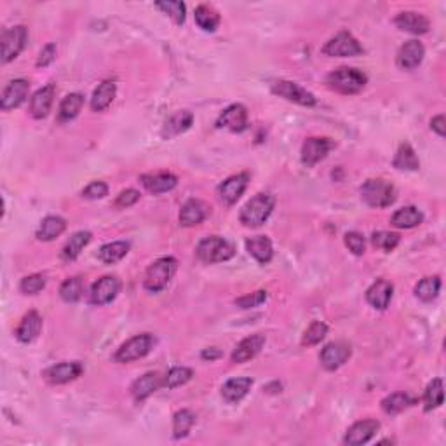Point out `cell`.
Masks as SVG:
<instances>
[{"label": "cell", "mask_w": 446, "mask_h": 446, "mask_svg": "<svg viewBox=\"0 0 446 446\" xmlns=\"http://www.w3.org/2000/svg\"><path fill=\"white\" fill-rule=\"evenodd\" d=\"M42 331V318L37 310H30L29 314L23 315L21 323L16 328V338L21 343H31Z\"/></svg>", "instance_id": "cell-26"}, {"label": "cell", "mask_w": 446, "mask_h": 446, "mask_svg": "<svg viewBox=\"0 0 446 446\" xmlns=\"http://www.w3.org/2000/svg\"><path fill=\"white\" fill-rule=\"evenodd\" d=\"M353 356V347L347 342H330L323 347L321 354H319V361H321L323 368L328 372H335V370L342 368L347 361Z\"/></svg>", "instance_id": "cell-11"}, {"label": "cell", "mask_w": 446, "mask_h": 446, "mask_svg": "<svg viewBox=\"0 0 446 446\" xmlns=\"http://www.w3.org/2000/svg\"><path fill=\"white\" fill-rule=\"evenodd\" d=\"M253 387V378L250 377H238L230 378L222 385V397L230 405L243 401L248 396V392Z\"/></svg>", "instance_id": "cell-27"}, {"label": "cell", "mask_w": 446, "mask_h": 446, "mask_svg": "<svg viewBox=\"0 0 446 446\" xmlns=\"http://www.w3.org/2000/svg\"><path fill=\"white\" fill-rule=\"evenodd\" d=\"M56 53H58V47L54 42H49V44H46L44 47H42L41 54H39V58H37L39 69H46V66H49L51 63L56 60Z\"/></svg>", "instance_id": "cell-52"}, {"label": "cell", "mask_w": 446, "mask_h": 446, "mask_svg": "<svg viewBox=\"0 0 446 446\" xmlns=\"http://www.w3.org/2000/svg\"><path fill=\"white\" fill-rule=\"evenodd\" d=\"M193 377V370L187 368V366H173L168 373L164 375V382L163 387L166 389H176V387H181L192 380Z\"/></svg>", "instance_id": "cell-42"}, {"label": "cell", "mask_w": 446, "mask_h": 446, "mask_svg": "<svg viewBox=\"0 0 446 446\" xmlns=\"http://www.w3.org/2000/svg\"><path fill=\"white\" fill-rule=\"evenodd\" d=\"M400 240H401L400 234H396V232L378 230L372 234V244L377 248V250L384 251V253H390V251L396 250Z\"/></svg>", "instance_id": "cell-44"}, {"label": "cell", "mask_w": 446, "mask_h": 446, "mask_svg": "<svg viewBox=\"0 0 446 446\" xmlns=\"http://www.w3.org/2000/svg\"><path fill=\"white\" fill-rule=\"evenodd\" d=\"M209 208L201 199H188L180 209V225L181 227H196L208 218Z\"/></svg>", "instance_id": "cell-25"}, {"label": "cell", "mask_w": 446, "mask_h": 446, "mask_svg": "<svg viewBox=\"0 0 446 446\" xmlns=\"http://www.w3.org/2000/svg\"><path fill=\"white\" fill-rule=\"evenodd\" d=\"M272 93L275 96L283 98V100L291 101V103H297L300 106H314L318 105V98L314 96L310 91L297 84V82L291 81H275L272 84Z\"/></svg>", "instance_id": "cell-9"}, {"label": "cell", "mask_w": 446, "mask_h": 446, "mask_svg": "<svg viewBox=\"0 0 446 446\" xmlns=\"http://www.w3.org/2000/svg\"><path fill=\"white\" fill-rule=\"evenodd\" d=\"M422 222H424V215H422L420 209L415 206L401 208V209H397L392 216H390V225L396 228H405V230H408V228H415Z\"/></svg>", "instance_id": "cell-33"}, {"label": "cell", "mask_w": 446, "mask_h": 446, "mask_svg": "<svg viewBox=\"0 0 446 446\" xmlns=\"http://www.w3.org/2000/svg\"><path fill=\"white\" fill-rule=\"evenodd\" d=\"M121 291V281L116 275H103L91 286L89 302L93 305H106L113 302Z\"/></svg>", "instance_id": "cell-14"}, {"label": "cell", "mask_w": 446, "mask_h": 446, "mask_svg": "<svg viewBox=\"0 0 446 446\" xmlns=\"http://www.w3.org/2000/svg\"><path fill=\"white\" fill-rule=\"evenodd\" d=\"M248 183H250V173H238L228 178H225L222 183L218 185V196L220 201L227 206H234L235 203L243 197L246 192Z\"/></svg>", "instance_id": "cell-12"}, {"label": "cell", "mask_w": 446, "mask_h": 446, "mask_svg": "<svg viewBox=\"0 0 446 446\" xmlns=\"http://www.w3.org/2000/svg\"><path fill=\"white\" fill-rule=\"evenodd\" d=\"M343 243H345V246L349 248V251L353 255H356V256L365 255V251H366V239H365V235L359 234V232H356V230L347 232L345 238H343Z\"/></svg>", "instance_id": "cell-49"}, {"label": "cell", "mask_w": 446, "mask_h": 446, "mask_svg": "<svg viewBox=\"0 0 446 446\" xmlns=\"http://www.w3.org/2000/svg\"><path fill=\"white\" fill-rule=\"evenodd\" d=\"M275 208V197L270 193L260 192L255 197H251L239 213V220L244 227L256 228L262 227L263 223L270 218L272 211Z\"/></svg>", "instance_id": "cell-1"}, {"label": "cell", "mask_w": 446, "mask_h": 446, "mask_svg": "<svg viewBox=\"0 0 446 446\" xmlns=\"http://www.w3.org/2000/svg\"><path fill=\"white\" fill-rule=\"evenodd\" d=\"M392 166L396 169H400V171H418L420 169V161H418L415 148L408 141L400 145L396 156H394Z\"/></svg>", "instance_id": "cell-34"}, {"label": "cell", "mask_w": 446, "mask_h": 446, "mask_svg": "<svg viewBox=\"0 0 446 446\" xmlns=\"http://www.w3.org/2000/svg\"><path fill=\"white\" fill-rule=\"evenodd\" d=\"M65 230H66L65 218L56 215H49L42 220L41 225H39L37 232H35V238L42 240V243H49V240L60 238Z\"/></svg>", "instance_id": "cell-31"}, {"label": "cell", "mask_w": 446, "mask_h": 446, "mask_svg": "<svg viewBox=\"0 0 446 446\" xmlns=\"http://www.w3.org/2000/svg\"><path fill=\"white\" fill-rule=\"evenodd\" d=\"M394 295L392 283L385 281V279H377L372 286L366 290V302L377 310H385L390 305V300Z\"/></svg>", "instance_id": "cell-24"}, {"label": "cell", "mask_w": 446, "mask_h": 446, "mask_svg": "<svg viewBox=\"0 0 446 446\" xmlns=\"http://www.w3.org/2000/svg\"><path fill=\"white\" fill-rule=\"evenodd\" d=\"M82 295H84V284L81 278H69L61 283L60 297L63 302L75 303L82 298Z\"/></svg>", "instance_id": "cell-43"}, {"label": "cell", "mask_w": 446, "mask_h": 446, "mask_svg": "<svg viewBox=\"0 0 446 446\" xmlns=\"http://www.w3.org/2000/svg\"><path fill=\"white\" fill-rule=\"evenodd\" d=\"M216 128L228 129L232 133H243L248 129V110L240 103H234L223 110L216 119Z\"/></svg>", "instance_id": "cell-15"}, {"label": "cell", "mask_w": 446, "mask_h": 446, "mask_svg": "<svg viewBox=\"0 0 446 446\" xmlns=\"http://www.w3.org/2000/svg\"><path fill=\"white\" fill-rule=\"evenodd\" d=\"M29 91H30V82L26 81V78H14V81H11L2 91L0 108H2L4 112H9V110L18 108V106L25 103V100L29 98Z\"/></svg>", "instance_id": "cell-16"}, {"label": "cell", "mask_w": 446, "mask_h": 446, "mask_svg": "<svg viewBox=\"0 0 446 446\" xmlns=\"http://www.w3.org/2000/svg\"><path fill=\"white\" fill-rule=\"evenodd\" d=\"M140 196L141 193L138 191H134V188H126V191H122L119 196L116 197V201H113V206H116L117 209L131 208L138 203V201H140Z\"/></svg>", "instance_id": "cell-51"}, {"label": "cell", "mask_w": 446, "mask_h": 446, "mask_svg": "<svg viewBox=\"0 0 446 446\" xmlns=\"http://www.w3.org/2000/svg\"><path fill=\"white\" fill-rule=\"evenodd\" d=\"M441 291V279L440 275H431V278H424L422 281L415 284V297L424 303H431L432 300L440 297Z\"/></svg>", "instance_id": "cell-40"}, {"label": "cell", "mask_w": 446, "mask_h": 446, "mask_svg": "<svg viewBox=\"0 0 446 446\" xmlns=\"http://www.w3.org/2000/svg\"><path fill=\"white\" fill-rule=\"evenodd\" d=\"M46 288V278L42 274H30L21 279L19 290L25 295H39Z\"/></svg>", "instance_id": "cell-47"}, {"label": "cell", "mask_w": 446, "mask_h": 446, "mask_svg": "<svg viewBox=\"0 0 446 446\" xmlns=\"http://www.w3.org/2000/svg\"><path fill=\"white\" fill-rule=\"evenodd\" d=\"M267 298H268L267 291L258 290V291H255V293L235 298V305H238L239 309H255V307H260L262 303H265Z\"/></svg>", "instance_id": "cell-48"}, {"label": "cell", "mask_w": 446, "mask_h": 446, "mask_svg": "<svg viewBox=\"0 0 446 446\" xmlns=\"http://www.w3.org/2000/svg\"><path fill=\"white\" fill-rule=\"evenodd\" d=\"M265 342H267L265 335H262V333L246 337L244 340H240L238 345H235L234 350H232V354H230L232 363H235V365H243V363H248V361H251V359H255L260 353H262Z\"/></svg>", "instance_id": "cell-18"}, {"label": "cell", "mask_w": 446, "mask_h": 446, "mask_svg": "<svg viewBox=\"0 0 446 446\" xmlns=\"http://www.w3.org/2000/svg\"><path fill=\"white\" fill-rule=\"evenodd\" d=\"M244 244H246L248 253L262 265H267L274 258V246H272V240L267 235H255V238L246 239Z\"/></svg>", "instance_id": "cell-29"}, {"label": "cell", "mask_w": 446, "mask_h": 446, "mask_svg": "<svg viewBox=\"0 0 446 446\" xmlns=\"http://www.w3.org/2000/svg\"><path fill=\"white\" fill-rule=\"evenodd\" d=\"M156 343L157 340L153 335L150 333L134 335V337L126 340L119 349H117V353L113 354V361L119 363V365H128V363L143 359L145 356H148V354L152 353Z\"/></svg>", "instance_id": "cell-5"}, {"label": "cell", "mask_w": 446, "mask_h": 446, "mask_svg": "<svg viewBox=\"0 0 446 446\" xmlns=\"http://www.w3.org/2000/svg\"><path fill=\"white\" fill-rule=\"evenodd\" d=\"M196 255L204 263H220L234 258L235 248L227 239L220 235H209L199 240L196 248Z\"/></svg>", "instance_id": "cell-6"}, {"label": "cell", "mask_w": 446, "mask_h": 446, "mask_svg": "<svg viewBox=\"0 0 446 446\" xmlns=\"http://www.w3.org/2000/svg\"><path fill=\"white\" fill-rule=\"evenodd\" d=\"M54 96H56V86L47 84L44 88L35 91L30 98V116L34 119H46L53 108Z\"/></svg>", "instance_id": "cell-20"}, {"label": "cell", "mask_w": 446, "mask_h": 446, "mask_svg": "<svg viewBox=\"0 0 446 446\" xmlns=\"http://www.w3.org/2000/svg\"><path fill=\"white\" fill-rule=\"evenodd\" d=\"M108 196V185L105 181H91L88 187L82 191V197L88 201H98Z\"/></svg>", "instance_id": "cell-50"}, {"label": "cell", "mask_w": 446, "mask_h": 446, "mask_svg": "<svg viewBox=\"0 0 446 446\" xmlns=\"http://www.w3.org/2000/svg\"><path fill=\"white\" fill-rule=\"evenodd\" d=\"M84 106V94L82 93H70L61 100L60 108H58V121L70 122L81 113Z\"/></svg>", "instance_id": "cell-37"}, {"label": "cell", "mask_w": 446, "mask_h": 446, "mask_svg": "<svg viewBox=\"0 0 446 446\" xmlns=\"http://www.w3.org/2000/svg\"><path fill=\"white\" fill-rule=\"evenodd\" d=\"M193 19H196V25L199 26L201 30L209 31V34L216 31V29L220 26V21H222L218 11H215L211 6H208V4H201V6L196 7V11H193Z\"/></svg>", "instance_id": "cell-36"}, {"label": "cell", "mask_w": 446, "mask_h": 446, "mask_svg": "<svg viewBox=\"0 0 446 446\" xmlns=\"http://www.w3.org/2000/svg\"><path fill=\"white\" fill-rule=\"evenodd\" d=\"M82 372H84V366L78 361H63L46 368L44 372H42V377H44V380L49 382V384L63 385L81 377Z\"/></svg>", "instance_id": "cell-13"}, {"label": "cell", "mask_w": 446, "mask_h": 446, "mask_svg": "<svg viewBox=\"0 0 446 446\" xmlns=\"http://www.w3.org/2000/svg\"><path fill=\"white\" fill-rule=\"evenodd\" d=\"M365 53L363 46L350 31L342 30L323 46V54L331 58H354Z\"/></svg>", "instance_id": "cell-7"}, {"label": "cell", "mask_w": 446, "mask_h": 446, "mask_svg": "<svg viewBox=\"0 0 446 446\" xmlns=\"http://www.w3.org/2000/svg\"><path fill=\"white\" fill-rule=\"evenodd\" d=\"M141 185L143 188L153 196H159V193L171 192L173 188L178 185V176H175L173 173H150V175H141L140 176Z\"/></svg>", "instance_id": "cell-23"}, {"label": "cell", "mask_w": 446, "mask_h": 446, "mask_svg": "<svg viewBox=\"0 0 446 446\" xmlns=\"http://www.w3.org/2000/svg\"><path fill=\"white\" fill-rule=\"evenodd\" d=\"M413 402H415V400H413L410 394L394 392V394H389V396H385L384 400H382L380 406L387 415H397V413L405 412V410H408L410 406H413Z\"/></svg>", "instance_id": "cell-41"}, {"label": "cell", "mask_w": 446, "mask_h": 446, "mask_svg": "<svg viewBox=\"0 0 446 446\" xmlns=\"http://www.w3.org/2000/svg\"><path fill=\"white\" fill-rule=\"evenodd\" d=\"M196 420L197 415L192 410L188 408L178 410V412L173 415V436H175V440H183V437H187L188 432L192 431Z\"/></svg>", "instance_id": "cell-38"}, {"label": "cell", "mask_w": 446, "mask_h": 446, "mask_svg": "<svg viewBox=\"0 0 446 446\" xmlns=\"http://www.w3.org/2000/svg\"><path fill=\"white\" fill-rule=\"evenodd\" d=\"M328 88H331L342 94H358L368 84V75L363 70L353 69V66H340L328 74L326 77Z\"/></svg>", "instance_id": "cell-3"}, {"label": "cell", "mask_w": 446, "mask_h": 446, "mask_svg": "<svg viewBox=\"0 0 446 446\" xmlns=\"http://www.w3.org/2000/svg\"><path fill=\"white\" fill-rule=\"evenodd\" d=\"M424 410L425 412H432V410L440 408L445 401V389L443 380L441 378H432L424 390Z\"/></svg>", "instance_id": "cell-39"}, {"label": "cell", "mask_w": 446, "mask_h": 446, "mask_svg": "<svg viewBox=\"0 0 446 446\" xmlns=\"http://www.w3.org/2000/svg\"><path fill=\"white\" fill-rule=\"evenodd\" d=\"M89 243H91V232L88 230H78L70 235V239L66 240V244L61 250L63 262H74V260H77L78 255L82 253V250H84Z\"/></svg>", "instance_id": "cell-32"}, {"label": "cell", "mask_w": 446, "mask_h": 446, "mask_svg": "<svg viewBox=\"0 0 446 446\" xmlns=\"http://www.w3.org/2000/svg\"><path fill=\"white\" fill-rule=\"evenodd\" d=\"M201 358L203 359H209V361H215V359H218V358H222V353H220L218 349H216V347H209V349H204L203 353H201Z\"/></svg>", "instance_id": "cell-54"}, {"label": "cell", "mask_w": 446, "mask_h": 446, "mask_svg": "<svg viewBox=\"0 0 446 446\" xmlns=\"http://www.w3.org/2000/svg\"><path fill=\"white\" fill-rule=\"evenodd\" d=\"M116 94L117 84L113 81H103L101 84H98L93 96H91V110H93V112H105V110L112 105Z\"/></svg>", "instance_id": "cell-30"}, {"label": "cell", "mask_w": 446, "mask_h": 446, "mask_svg": "<svg viewBox=\"0 0 446 446\" xmlns=\"http://www.w3.org/2000/svg\"><path fill=\"white\" fill-rule=\"evenodd\" d=\"M131 250V244L128 240H113V243L103 244L98 251V258L103 262L105 265H113V263L121 262L126 255Z\"/></svg>", "instance_id": "cell-35"}, {"label": "cell", "mask_w": 446, "mask_h": 446, "mask_svg": "<svg viewBox=\"0 0 446 446\" xmlns=\"http://www.w3.org/2000/svg\"><path fill=\"white\" fill-rule=\"evenodd\" d=\"M176 270H178L176 258H173V256L157 258L156 262L150 263L147 272H145L143 288L150 293H161L164 288H168L171 279L175 278Z\"/></svg>", "instance_id": "cell-2"}, {"label": "cell", "mask_w": 446, "mask_h": 446, "mask_svg": "<svg viewBox=\"0 0 446 446\" xmlns=\"http://www.w3.org/2000/svg\"><path fill=\"white\" fill-rule=\"evenodd\" d=\"M445 124H446L445 116H436V117H432V121H431V129L440 138H445Z\"/></svg>", "instance_id": "cell-53"}, {"label": "cell", "mask_w": 446, "mask_h": 446, "mask_svg": "<svg viewBox=\"0 0 446 446\" xmlns=\"http://www.w3.org/2000/svg\"><path fill=\"white\" fill-rule=\"evenodd\" d=\"M361 199L368 204L370 208L384 209L389 208L390 204L396 203L397 192L390 181L384 178H372L366 180L361 187Z\"/></svg>", "instance_id": "cell-4"}, {"label": "cell", "mask_w": 446, "mask_h": 446, "mask_svg": "<svg viewBox=\"0 0 446 446\" xmlns=\"http://www.w3.org/2000/svg\"><path fill=\"white\" fill-rule=\"evenodd\" d=\"M193 124V113L191 110H178L168 117L163 128V138H175L178 134L188 131Z\"/></svg>", "instance_id": "cell-28"}, {"label": "cell", "mask_w": 446, "mask_h": 446, "mask_svg": "<svg viewBox=\"0 0 446 446\" xmlns=\"http://www.w3.org/2000/svg\"><path fill=\"white\" fill-rule=\"evenodd\" d=\"M157 9L163 11L164 14H168L176 25H183L185 19H187V7L180 0H168V2H156Z\"/></svg>", "instance_id": "cell-45"}, {"label": "cell", "mask_w": 446, "mask_h": 446, "mask_svg": "<svg viewBox=\"0 0 446 446\" xmlns=\"http://www.w3.org/2000/svg\"><path fill=\"white\" fill-rule=\"evenodd\" d=\"M378 429H380V422L378 420H373V418L359 420L347 429L343 443L349 446H361L370 443L375 437V434L378 432Z\"/></svg>", "instance_id": "cell-17"}, {"label": "cell", "mask_w": 446, "mask_h": 446, "mask_svg": "<svg viewBox=\"0 0 446 446\" xmlns=\"http://www.w3.org/2000/svg\"><path fill=\"white\" fill-rule=\"evenodd\" d=\"M394 25L402 31H408L413 35H424L431 30V23L424 14L415 11H402L394 18Z\"/></svg>", "instance_id": "cell-22"}, {"label": "cell", "mask_w": 446, "mask_h": 446, "mask_svg": "<svg viewBox=\"0 0 446 446\" xmlns=\"http://www.w3.org/2000/svg\"><path fill=\"white\" fill-rule=\"evenodd\" d=\"M328 335V325L323 321H313L309 325V328L305 330L302 338V345H318L319 342L325 340V337Z\"/></svg>", "instance_id": "cell-46"}, {"label": "cell", "mask_w": 446, "mask_h": 446, "mask_svg": "<svg viewBox=\"0 0 446 446\" xmlns=\"http://www.w3.org/2000/svg\"><path fill=\"white\" fill-rule=\"evenodd\" d=\"M425 56V47L420 41H408L405 42L397 51L396 63L402 70H415L420 66Z\"/></svg>", "instance_id": "cell-21"}, {"label": "cell", "mask_w": 446, "mask_h": 446, "mask_svg": "<svg viewBox=\"0 0 446 446\" xmlns=\"http://www.w3.org/2000/svg\"><path fill=\"white\" fill-rule=\"evenodd\" d=\"M163 382L164 377L159 372H148L141 375L140 378H136V380L133 382L131 389H129L131 390L133 400L136 402L148 400L153 392H157V390L163 387Z\"/></svg>", "instance_id": "cell-19"}, {"label": "cell", "mask_w": 446, "mask_h": 446, "mask_svg": "<svg viewBox=\"0 0 446 446\" xmlns=\"http://www.w3.org/2000/svg\"><path fill=\"white\" fill-rule=\"evenodd\" d=\"M335 148V143L326 136H310L303 141L302 145V163L307 168H314L315 164H319L321 161H325L328 153Z\"/></svg>", "instance_id": "cell-10"}, {"label": "cell", "mask_w": 446, "mask_h": 446, "mask_svg": "<svg viewBox=\"0 0 446 446\" xmlns=\"http://www.w3.org/2000/svg\"><path fill=\"white\" fill-rule=\"evenodd\" d=\"M29 42V29L16 25L2 31V63L16 60Z\"/></svg>", "instance_id": "cell-8"}]
</instances>
